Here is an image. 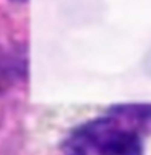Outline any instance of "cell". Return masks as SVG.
Masks as SVG:
<instances>
[{"label": "cell", "instance_id": "2", "mask_svg": "<svg viewBox=\"0 0 151 155\" xmlns=\"http://www.w3.org/2000/svg\"><path fill=\"white\" fill-rule=\"evenodd\" d=\"M3 59H5V57H3V54H0V90L5 87V80L8 78V72H7L8 67L5 65Z\"/></svg>", "mask_w": 151, "mask_h": 155}, {"label": "cell", "instance_id": "3", "mask_svg": "<svg viewBox=\"0 0 151 155\" xmlns=\"http://www.w3.org/2000/svg\"><path fill=\"white\" fill-rule=\"evenodd\" d=\"M16 2H24V0H16Z\"/></svg>", "mask_w": 151, "mask_h": 155}, {"label": "cell", "instance_id": "1", "mask_svg": "<svg viewBox=\"0 0 151 155\" xmlns=\"http://www.w3.org/2000/svg\"><path fill=\"white\" fill-rule=\"evenodd\" d=\"M151 104H122L83 123L64 142L65 155H141Z\"/></svg>", "mask_w": 151, "mask_h": 155}]
</instances>
